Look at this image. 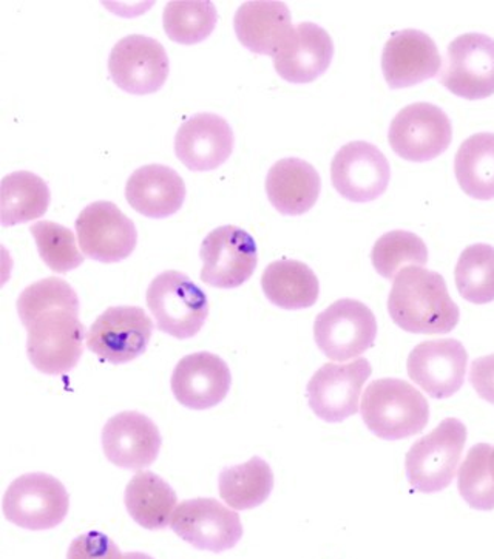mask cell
<instances>
[{
	"instance_id": "obj_23",
	"label": "cell",
	"mask_w": 494,
	"mask_h": 559,
	"mask_svg": "<svg viewBox=\"0 0 494 559\" xmlns=\"http://www.w3.org/2000/svg\"><path fill=\"white\" fill-rule=\"evenodd\" d=\"M334 58L329 33L314 22H302L274 58L275 72L291 84H310L326 73Z\"/></svg>"
},
{
	"instance_id": "obj_4",
	"label": "cell",
	"mask_w": 494,
	"mask_h": 559,
	"mask_svg": "<svg viewBox=\"0 0 494 559\" xmlns=\"http://www.w3.org/2000/svg\"><path fill=\"white\" fill-rule=\"evenodd\" d=\"M146 300L158 330L178 341L195 337L209 316L206 293L180 271L156 275Z\"/></svg>"
},
{
	"instance_id": "obj_9",
	"label": "cell",
	"mask_w": 494,
	"mask_h": 559,
	"mask_svg": "<svg viewBox=\"0 0 494 559\" xmlns=\"http://www.w3.org/2000/svg\"><path fill=\"white\" fill-rule=\"evenodd\" d=\"M441 84L453 95L481 100L494 95V39L482 33L456 37L447 48Z\"/></svg>"
},
{
	"instance_id": "obj_1",
	"label": "cell",
	"mask_w": 494,
	"mask_h": 559,
	"mask_svg": "<svg viewBox=\"0 0 494 559\" xmlns=\"http://www.w3.org/2000/svg\"><path fill=\"white\" fill-rule=\"evenodd\" d=\"M80 308L76 290L62 278L39 280L22 290L17 314L27 328L28 359L37 371L62 376L80 364L88 334Z\"/></svg>"
},
{
	"instance_id": "obj_7",
	"label": "cell",
	"mask_w": 494,
	"mask_h": 559,
	"mask_svg": "<svg viewBox=\"0 0 494 559\" xmlns=\"http://www.w3.org/2000/svg\"><path fill=\"white\" fill-rule=\"evenodd\" d=\"M377 320L365 304L341 298L321 312L314 323V338L328 359L347 361L373 348Z\"/></svg>"
},
{
	"instance_id": "obj_6",
	"label": "cell",
	"mask_w": 494,
	"mask_h": 559,
	"mask_svg": "<svg viewBox=\"0 0 494 559\" xmlns=\"http://www.w3.org/2000/svg\"><path fill=\"white\" fill-rule=\"evenodd\" d=\"M70 509L69 491L47 473H27L10 484L3 497L7 520L25 531H50L64 523Z\"/></svg>"
},
{
	"instance_id": "obj_24",
	"label": "cell",
	"mask_w": 494,
	"mask_h": 559,
	"mask_svg": "<svg viewBox=\"0 0 494 559\" xmlns=\"http://www.w3.org/2000/svg\"><path fill=\"white\" fill-rule=\"evenodd\" d=\"M125 199L144 217L169 218L183 207L185 185L177 170L162 164H148L129 178Z\"/></svg>"
},
{
	"instance_id": "obj_14",
	"label": "cell",
	"mask_w": 494,
	"mask_h": 559,
	"mask_svg": "<svg viewBox=\"0 0 494 559\" xmlns=\"http://www.w3.org/2000/svg\"><path fill=\"white\" fill-rule=\"evenodd\" d=\"M81 251L99 263H120L135 251V223L110 201H95L76 219Z\"/></svg>"
},
{
	"instance_id": "obj_21",
	"label": "cell",
	"mask_w": 494,
	"mask_h": 559,
	"mask_svg": "<svg viewBox=\"0 0 494 559\" xmlns=\"http://www.w3.org/2000/svg\"><path fill=\"white\" fill-rule=\"evenodd\" d=\"M236 136L225 118L198 114L189 118L174 136V154L193 171H210L228 162Z\"/></svg>"
},
{
	"instance_id": "obj_29",
	"label": "cell",
	"mask_w": 494,
	"mask_h": 559,
	"mask_svg": "<svg viewBox=\"0 0 494 559\" xmlns=\"http://www.w3.org/2000/svg\"><path fill=\"white\" fill-rule=\"evenodd\" d=\"M455 174L460 189L471 199H494V133H477L460 144Z\"/></svg>"
},
{
	"instance_id": "obj_39",
	"label": "cell",
	"mask_w": 494,
	"mask_h": 559,
	"mask_svg": "<svg viewBox=\"0 0 494 559\" xmlns=\"http://www.w3.org/2000/svg\"><path fill=\"white\" fill-rule=\"evenodd\" d=\"M489 468H490V476H492V480L494 484V449L492 450V453H490Z\"/></svg>"
},
{
	"instance_id": "obj_35",
	"label": "cell",
	"mask_w": 494,
	"mask_h": 559,
	"mask_svg": "<svg viewBox=\"0 0 494 559\" xmlns=\"http://www.w3.org/2000/svg\"><path fill=\"white\" fill-rule=\"evenodd\" d=\"M492 450L493 447L489 443H477L468 451L466 461L459 468L460 497L471 509L481 512L494 510V484L489 468Z\"/></svg>"
},
{
	"instance_id": "obj_18",
	"label": "cell",
	"mask_w": 494,
	"mask_h": 559,
	"mask_svg": "<svg viewBox=\"0 0 494 559\" xmlns=\"http://www.w3.org/2000/svg\"><path fill=\"white\" fill-rule=\"evenodd\" d=\"M441 67L439 48L419 29L394 33L382 53V72L393 91L422 84L436 76Z\"/></svg>"
},
{
	"instance_id": "obj_22",
	"label": "cell",
	"mask_w": 494,
	"mask_h": 559,
	"mask_svg": "<svg viewBox=\"0 0 494 559\" xmlns=\"http://www.w3.org/2000/svg\"><path fill=\"white\" fill-rule=\"evenodd\" d=\"M233 28L241 46L270 58L284 50L296 32L288 5L273 0L244 2L233 17Z\"/></svg>"
},
{
	"instance_id": "obj_28",
	"label": "cell",
	"mask_w": 494,
	"mask_h": 559,
	"mask_svg": "<svg viewBox=\"0 0 494 559\" xmlns=\"http://www.w3.org/2000/svg\"><path fill=\"white\" fill-rule=\"evenodd\" d=\"M50 201V188L43 178L33 171H13L0 182V223L11 227L44 217Z\"/></svg>"
},
{
	"instance_id": "obj_34",
	"label": "cell",
	"mask_w": 494,
	"mask_h": 559,
	"mask_svg": "<svg viewBox=\"0 0 494 559\" xmlns=\"http://www.w3.org/2000/svg\"><path fill=\"white\" fill-rule=\"evenodd\" d=\"M29 233L35 238L40 259L51 271L65 274L84 263L83 252L69 227L55 222H37L29 226Z\"/></svg>"
},
{
	"instance_id": "obj_38",
	"label": "cell",
	"mask_w": 494,
	"mask_h": 559,
	"mask_svg": "<svg viewBox=\"0 0 494 559\" xmlns=\"http://www.w3.org/2000/svg\"><path fill=\"white\" fill-rule=\"evenodd\" d=\"M124 559H154L148 557L146 554H141V551H130V554L124 555Z\"/></svg>"
},
{
	"instance_id": "obj_30",
	"label": "cell",
	"mask_w": 494,
	"mask_h": 559,
	"mask_svg": "<svg viewBox=\"0 0 494 559\" xmlns=\"http://www.w3.org/2000/svg\"><path fill=\"white\" fill-rule=\"evenodd\" d=\"M220 497L236 510L262 506L273 493L274 473L269 464L255 456L244 464L222 469L218 478Z\"/></svg>"
},
{
	"instance_id": "obj_36",
	"label": "cell",
	"mask_w": 494,
	"mask_h": 559,
	"mask_svg": "<svg viewBox=\"0 0 494 559\" xmlns=\"http://www.w3.org/2000/svg\"><path fill=\"white\" fill-rule=\"evenodd\" d=\"M67 559H124V555L106 533L88 532L74 539Z\"/></svg>"
},
{
	"instance_id": "obj_31",
	"label": "cell",
	"mask_w": 494,
	"mask_h": 559,
	"mask_svg": "<svg viewBox=\"0 0 494 559\" xmlns=\"http://www.w3.org/2000/svg\"><path fill=\"white\" fill-rule=\"evenodd\" d=\"M218 13L209 0H173L166 5L162 25L166 35L181 46L203 43L217 27Z\"/></svg>"
},
{
	"instance_id": "obj_12",
	"label": "cell",
	"mask_w": 494,
	"mask_h": 559,
	"mask_svg": "<svg viewBox=\"0 0 494 559\" xmlns=\"http://www.w3.org/2000/svg\"><path fill=\"white\" fill-rule=\"evenodd\" d=\"M172 531L198 550L233 549L243 536L240 514L214 498L188 499L174 510Z\"/></svg>"
},
{
	"instance_id": "obj_5",
	"label": "cell",
	"mask_w": 494,
	"mask_h": 559,
	"mask_svg": "<svg viewBox=\"0 0 494 559\" xmlns=\"http://www.w3.org/2000/svg\"><path fill=\"white\" fill-rule=\"evenodd\" d=\"M467 427L449 417L414 442L405 457L408 483L421 493H439L455 479L467 442Z\"/></svg>"
},
{
	"instance_id": "obj_27",
	"label": "cell",
	"mask_w": 494,
	"mask_h": 559,
	"mask_svg": "<svg viewBox=\"0 0 494 559\" xmlns=\"http://www.w3.org/2000/svg\"><path fill=\"white\" fill-rule=\"evenodd\" d=\"M125 509L147 531H162L172 523L177 493L154 472L137 473L125 487Z\"/></svg>"
},
{
	"instance_id": "obj_32",
	"label": "cell",
	"mask_w": 494,
	"mask_h": 559,
	"mask_svg": "<svg viewBox=\"0 0 494 559\" xmlns=\"http://www.w3.org/2000/svg\"><path fill=\"white\" fill-rule=\"evenodd\" d=\"M371 262L378 275L394 280L407 267L425 266L429 249L418 235L408 230H391L375 241Z\"/></svg>"
},
{
	"instance_id": "obj_10",
	"label": "cell",
	"mask_w": 494,
	"mask_h": 559,
	"mask_svg": "<svg viewBox=\"0 0 494 559\" xmlns=\"http://www.w3.org/2000/svg\"><path fill=\"white\" fill-rule=\"evenodd\" d=\"M200 257L203 282L218 289L240 288L254 275L258 264L254 237L232 225L212 230L204 238Z\"/></svg>"
},
{
	"instance_id": "obj_2",
	"label": "cell",
	"mask_w": 494,
	"mask_h": 559,
	"mask_svg": "<svg viewBox=\"0 0 494 559\" xmlns=\"http://www.w3.org/2000/svg\"><path fill=\"white\" fill-rule=\"evenodd\" d=\"M388 312L397 326L412 334H448L460 319L445 278L422 267H407L394 278Z\"/></svg>"
},
{
	"instance_id": "obj_11",
	"label": "cell",
	"mask_w": 494,
	"mask_h": 559,
	"mask_svg": "<svg viewBox=\"0 0 494 559\" xmlns=\"http://www.w3.org/2000/svg\"><path fill=\"white\" fill-rule=\"evenodd\" d=\"M154 322L140 307L106 309L87 334V348L99 359L124 365L147 352Z\"/></svg>"
},
{
	"instance_id": "obj_17",
	"label": "cell",
	"mask_w": 494,
	"mask_h": 559,
	"mask_svg": "<svg viewBox=\"0 0 494 559\" xmlns=\"http://www.w3.org/2000/svg\"><path fill=\"white\" fill-rule=\"evenodd\" d=\"M468 365L466 346L456 338L419 343L407 361L408 376L434 399L455 396L463 382Z\"/></svg>"
},
{
	"instance_id": "obj_20",
	"label": "cell",
	"mask_w": 494,
	"mask_h": 559,
	"mask_svg": "<svg viewBox=\"0 0 494 559\" xmlns=\"http://www.w3.org/2000/svg\"><path fill=\"white\" fill-rule=\"evenodd\" d=\"M232 386L228 364L217 354H189L172 374L173 396L191 409H209L225 401Z\"/></svg>"
},
{
	"instance_id": "obj_15",
	"label": "cell",
	"mask_w": 494,
	"mask_h": 559,
	"mask_svg": "<svg viewBox=\"0 0 494 559\" xmlns=\"http://www.w3.org/2000/svg\"><path fill=\"white\" fill-rule=\"evenodd\" d=\"M391 167L381 148L366 141H352L337 152L330 164L334 189L352 203H370L384 195Z\"/></svg>"
},
{
	"instance_id": "obj_3",
	"label": "cell",
	"mask_w": 494,
	"mask_h": 559,
	"mask_svg": "<svg viewBox=\"0 0 494 559\" xmlns=\"http://www.w3.org/2000/svg\"><path fill=\"white\" fill-rule=\"evenodd\" d=\"M360 412L368 430L385 441L422 433L430 419V405L421 391L393 378L374 380L368 385Z\"/></svg>"
},
{
	"instance_id": "obj_25",
	"label": "cell",
	"mask_w": 494,
	"mask_h": 559,
	"mask_svg": "<svg viewBox=\"0 0 494 559\" xmlns=\"http://www.w3.org/2000/svg\"><path fill=\"white\" fill-rule=\"evenodd\" d=\"M321 190V175L304 159H280L267 171V199L281 215L306 214L317 203Z\"/></svg>"
},
{
	"instance_id": "obj_33",
	"label": "cell",
	"mask_w": 494,
	"mask_h": 559,
	"mask_svg": "<svg viewBox=\"0 0 494 559\" xmlns=\"http://www.w3.org/2000/svg\"><path fill=\"white\" fill-rule=\"evenodd\" d=\"M463 300L474 305L494 301V246L477 243L460 253L455 271Z\"/></svg>"
},
{
	"instance_id": "obj_16",
	"label": "cell",
	"mask_w": 494,
	"mask_h": 559,
	"mask_svg": "<svg viewBox=\"0 0 494 559\" xmlns=\"http://www.w3.org/2000/svg\"><path fill=\"white\" fill-rule=\"evenodd\" d=\"M371 374L373 368L366 359L347 365H323L308 383L312 412L329 424H340L358 415L360 394Z\"/></svg>"
},
{
	"instance_id": "obj_13",
	"label": "cell",
	"mask_w": 494,
	"mask_h": 559,
	"mask_svg": "<svg viewBox=\"0 0 494 559\" xmlns=\"http://www.w3.org/2000/svg\"><path fill=\"white\" fill-rule=\"evenodd\" d=\"M170 62L161 43L144 35L122 37L111 48V81L130 95H152L161 91L169 78Z\"/></svg>"
},
{
	"instance_id": "obj_19",
	"label": "cell",
	"mask_w": 494,
	"mask_h": 559,
	"mask_svg": "<svg viewBox=\"0 0 494 559\" xmlns=\"http://www.w3.org/2000/svg\"><path fill=\"white\" fill-rule=\"evenodd\" d=\"M161 433L150 417L124 412L107 420L103 430V449L117 467L140 472L150 467L161 450Z\"/></svg>"
},
{
	"instance_id": "obj_8",
	"label": "cell",
	"mask_w": 494,
	"mask_h": 559,
	"mask_svg": "<svg viewBox=\"0 0 494 559\" xmlns=\"http://www.w3.org/2000/svg\"><path fill=\"white\" fill-rule=\"evenodd\" d=\"M453 140L448 115L430 103L405 107L389 126L388 141L394 154L410 163H426L447 152Z\"/></svg>"
},
{
	"instance_id": "obj_37",
	"label": "cell",
	"mask_w": 494,
	"mask_h": 559,
	"mask_svg": "<svg viewBox=\"0 0 494 559\" xmlns=\"http://www.w3.org/2000/svg\"><path fill=\"white\" fill-rule=\"evenodd\" d=\"M470 383L479 397L494 405V354L479 357L471 364Z\"/></svg>"
},
{
	"instance_id": "obj_26",
	"label": "cell",
	"mask_w": 494,
	"mask_h": 559,
	"mask_svg": "<svg viewBox=\"0 0 494 559\" xmlns=\"http://www.w3.org/2000/svg\"><path fill=\"white\" fill-rule=\"evenodd\" d=\"M262 288L275 307L299 311L314 307L321 294L317 275L297 260H278L263 272Z\"/></svg>"
}]
</instances>
